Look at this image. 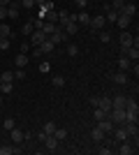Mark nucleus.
I'll list each match as a JSON object with an SVG mask.
<instances>
[{
	"mask_svg": "<svg viewBox=\"0 0 139 155\" xmlns=\"http://www.w3.org/2000/svg\"><path fill=\"white\" fill-rule=\"evenodd\" d=\"M109 118L114 120V125L125 123V109H111V111H109Z\"/></svg>",
	"mask_w": 139,
	"mask_h": 155,
	"instance_id": "obj_1",
	"label": "nucleus"
},
{
	"mask_svg": "<svg viewBox=\"0 0 139 155\" xmlns=\"http://www.w3.org/2000/svg\"><path fill=\"white\" fill-rule=\"evenodd\" d=\"M88 26L93 28V30H102V28L107 26V19L102 16V14H98V16H91V23Z\"/></svg>",
	"mask_w": 139,
	"mask_h": 155,
	"instance_id": "obj_2",
	"label": "nucleus"
},
{
	"mask_svg": "<svg viewBox=\"0 0 139 155\" xmlns=\"http://www.w3.org/2000/svg\"><path fill=\"white\" fill-rule=\"evenodd\" d=\"M42 143H44V148L49 150V153H53V150H58V143L60 141L53 134H49V137H44V141H42Z\"/></svg>",
	"mask_w": 139,
	"mask_h": 155,
	"instance_id": "obj_3",
	"label": "nucleus"
},
{
	"mask_svg": "<svg viewBox=\"0 0 139 155\" xmlns=\"http://www.w3.org/2000/svg\"><path fill=\"white\" fill-rule=\"evenodd\" d=\"M49 39H51L53 44H60V42H67V35H65V30H63V28L58 26L53 35H49Z\"/></svg>",
	"mask_w": 139,
	"mask_h": 155,
	"instance_id": "obj_4",
	"label": "nucleus"
},
{
	"mask_svg": "<svg viewBox=\"0 0 139 155\" xmlns=\"http://www.w3.org/2000/svg\"><path fill=\"white\" fill-rule=\"evenodd\" d=\"M132 23V16H127V14H121L118 12V19H116V26L121 28V30H127V26Z\"/></svg>",
	"mask_w": 139,
	"mask_h": 155,
	"instance_id": "obj_5",
	"label": "nucleus"
},
{
	"mask_svg": "<svg viewBox=\"0 0 139 155\" xmlns=\"http://www.w3.org/2000/svg\"><path fill=\"white\" fill-rule=\"evenodd\" d=\"M44 39H46V35L42 30H33V32H30V44H33V46H40Z\"/></svg>",
	"mask_w": 139,
	"mask_h": 155,
	"instance_id": "obj_6",
	"label": "nucleus"
},
{
	"mask_svg": "<svg viewBox=\"0 0 139 155\" xmlns=\"http://www.w3.org/2000/svg\"><path fill=\"white\" fill-rule=\"evenodd\" d=\"M63 30H65L67 37H70V35H77V30H79V23H77V21H70V23H65V26H63Z\"/></svg>",
	"mask_w": 139,
	"mask_h": 155,
	"instance_id": "obj_7",
	"label": "nucleus"
},
{
	"mask_svg": "<svg viewBox=\"0 0 139 155\" xmlns=\"http://www.w3.org/2000/svg\"><path fill=\"white\" fill-rule=\"evenodd\" d=\"M111 81H114V84H118V86H125L127 84V74H125V72H116V74H111Z\"/></svg>",
	"mask_w": 139,
	"mask_h": 155,
	"instance_id": "obj_8",
	"label": "nucleus"
},
{
	"mask_svg": "<svg viewBox=\"0 0 139 155\" xmlns=\"http://www.w3.org/2000/svg\"><path fill=\"white\" fill-rule=\"evenodd\" d=\"M114 137H116V141H127V137H130V134H127V130L125 127H116V130H114Z\"/></svg>",
	"mask_w": 139,
	"mask_h": 155,
	"instance_id": "obj_9",
	"label": "nucleus"
},
{
	"mask_svg": "<svg viewBox=\"0 0 139 155\" xmlns=\"http://www.w3.org/2000/svg\"><path fill=\"white\" fill-rule=\"evenodd\" d=\"M118 153H121V155H132V153H137V148H132V146H130L127 141H121Z\"/></svg>",
	"mask_w": 139,
	"mask_h": 155,
	"instance_id": "obj_10",
	"label": "nucleus"
},
{
	"mask_svg": "<svg viewBox=\"0 0 139 155\" xmlns=\"http://www.w3.org/2000/svg\"><path fill=\"white\" fill-rule=\"evenodd\" d=\"M53 49H56V44H53V42H51V39H49V37H46L44 42H42V44H40V51H42V53H51Z\"/></svg>",
	"mask_w": 139,
	"mask_h": 155,
	"instance_id": "obj_11",
	"label": "nucleus"
},
{
	"mask_svg": "<svg viewBox=\"0 0 139 155\" xmlns=\"http://www.w3.org/2000/svg\"><path fill=\"white\" fill-rule=\"evenodd\" d=\"M132 37L134 35H130L127 30H123L121 32V46H132Z\"/></svg>",
	"mask_w": 139,
	"mask_h": 155,
	"instance_id": "obj_12",
	"label": "nucleus"
},
{
	"mask_svg": "<svg viewBox=\"0 0 139 155\" xmlns=\"http://www.w3.org/2000/svg\"><path fill=\"white\" fill-rule=\"evenodd\" d=\"M77 23H84V26H88V23H91V14H88L86 9H81V12L77 14Z\"/></svg>",
	"mask_w": 139,
	"mask_h": 155,
	"instance_id": "obj_13",
	"label": "nucleus"
},
{
	"mask_svg": "<svg viewBox=\"0 0 139 155\" xmlns=\"http://www.w3.org/2000/svg\"><path fill=\"white\" fill-rule=\"evenodd\" d=\"M121 14H127V16H134V14H137V5H134V2H127V5H123Z\"/></svg>",
	"mask_w": 139,
	"mask_h": 155,
	"instance_id": "obj_14",
	"label": "nucleus"
},
{
	"mask_svg": "<svg viewBox=\"0 0 139 155\" xmlns=\"http://www.w3.org/2000/svg\"><path fill=\"white\" fill-rule=\"evenodd\" d=\"M91 139H93V141H104V132L95 125V127H93V132H91Z\"/></svg>",
	"mask_w": 139,
	"mask_h": 155,
	"instance_id": "obj_15",
	"label": "nucleus"
},
{
	"mask_svg": "<svg viewBox=\"0 0 139 155\" xmlns=\"http://www.w3.org/2000/svg\"><path fill=\"white\" fill-rule=\"evenodd\" d=\"M98 107L104 111H111V100L109 97H98Z\"/></svg>",
	"mask_w": 139,
	"mask_h": 155,
	"instance_id": "obj_16",
	"label": "nucleus"
},
{
	"mask_svg": "<svg viewBox=\"0 0 139 155\" xmlns=\"http://www.w3.org/2000/svg\"><path fill=\"white\" fill-rule=\"evenodd\" d=\"M93 118H95V123H98V120H102V118H109V111L100 109V107H95V111H93Z\"/></svg>",
	"mask_w": 139,
	"mask_h": 155,
	"instance_id": "obj_17",
	"label": "nucleus"
},
{
	"mask_svg": "<svg viewBox=\"0 0 139 155\" xmlns=\"http://www.w3.org/2000/svg\"><path fill=\"white\" fill-rule=\"evenodd\" d=\"M118 67H121V72H127V70H132V60L123 56V58L118 60Z\"/></svg>",
	"mask_w": 139,
	"mask_h": 155,
	"instance_id": "obj_18",
	"label": "nucleus"
},
{
	"mask_svg": "<svg viewBox=\"0 0 139 155\" xmlns=\"http://www.w3.org/2000/svg\"><path fill=\"white\" fill-rule=\"evenodd\" d=\"M56 23H49V21H44V26H42V32H44L46 37H49V35H53V32H56Z\"/></svg>",
	"mask_w": 139,
	"mask_h": 155,
	"instance_id": "obj_19",
	"label": "nucleus"
},
{
	"mask_svg": "<svg viewBox=\"0 0 139 155\" xmlns=\"http://www.w3.org/2000/svg\"><path fill=\"white\" fill-rule=\"evenodd\" d=\"M104 19L109 21V23H116V19H118V12H116V9H111V7H107V14H104Z\"/></svg>",
	"mask_w": 139,
	"mask_h": 155,
	"instance_id": "obj_20",
	"label": "nucleus"
},
{
	"mask_svg": "<svg viewBox=\"0 0 139 155\" xmlns=\"http://www.w3.org/2000/svg\"><path fill=\"white\" fill-rule=\"evenodd\" d=\"M125 100L127 97H116V100H111V109H125Z\"/></svg>",
	"mask_w": 139,
	"mask_h": 155,
	"instance_id": "obj_21",
	"label": "nucleus"
},
{
	"mask_svg": "<svg viewBox=\"0 0 139 155\" xmlns=\"http://www.w3.org/2000/svg\"><path fill=\"white\" fill-rule=\"evenodd\" d=\"M58 21H60V28L65 26V23H70V12H67V9H60L58 12Z\"/></svg>",
	"mask_w": 139,
	"mask_h": 155,
	"instance_id": "obj_22",
	"label": "nucleus"
},
{
	"mask_svg": "<svg viewBox=\"0 0 139 155\" xmlns=\"http://www.w3.org/2000/svg\"><path fill=\"white\" fill-rule=\"evenodd\" d=\"M9 132H12V141H14V143H21V141H23V132H21V130L12 127Z\"/></svg>",
	"mask_w": 139,
	"mask_h": 155,
	"instance_id": "obj_23",
	"label": "nucleus"
},
{
	"mask_svg": "<svg viewBox=\"0 0 139 155\" xmlns=\"http://www.w3.org/2000/svg\"><path fill=\"white\" fill-rule=\"evenodd\" d=\"M35 28H33V21H26V23H23V28H21V35H23V37H30V32H33Z\"/></svg>",
	"mask_w": 139,
	"mask_h": 155,
	"instance_id": "obj_24",
	"label": "nucleus"
},
{
	"mask_svg": "<svg viewBox=\"0 0 139 155\" xmlns=\"http://www.w3.org/2000/svg\"><path fill=\"white\" fill-rule=\"evenodd\" d=\"M14 63H16V67H26L28 65V56L26 53H19V56L14 58Z\"/></svg>",
	"mask_w": 139,
	"mask_h": 155,
	"instance_id": "obj_25",
	"label": "nucleus"
},
{
	"mask_svg": "<svg viewBox=\"0 0 139 155\" xmlns=\"http://www.w3.org/2000/svg\"><path fill=\"white\" fill-rule=\"evenodd\" d=\"M98 32H100V35H98L100 42H104V44H107V42H111V32H109V30H104V28H102V30H98Z\"/></svg>",
	"mask_w": 139,
	"mask_h": 155,
	"instance_id": "obj_26",
	"label": "nucleus"
},
{
	"mask_svg": "<svg viewBox=\"0 0 139 155\" xmlns=\"http://www.w3.org/2000/svg\"><path fill=\"white\" fill-rule=\"evenodd\" d=\"M42 132H44L46 137H49V134H53V132H56V123H51V120H49V123H44V127H42Z\"/></svg>",
	"mask_w": 139,
	"mask_h": 155,
	"instance_id": "obj_27",
	"label": "nucleus"
},
{
	"mask_svg": "<svg viewBox=\"0 0 139 155\" xmlns=\"http://www.w3.org/2000/svg\"><path fill=\"white\" fill-rule=\"evenodd\" d=\"M49 23H58V12L56 9H51V12H46V16H44Z\"/></svg>",
	"mask_w": 139,
	"mask_h": 155,
	"instance_id": "obj_28",
	"label": "nucleus"
},
{
	"mask_svg": "<svg viewBox=\"0 0 139 155\" xmlns=\"http://www.w3.org/2000/svg\"><path fill=\"white\" fill-rule=\"evenodd\" d=\"M139 111H125V123H137Z\"/></svg>",
	"mask_w": 139,
	"mask_h": 155,
	"instance_id": "obj_29",
	"label": "nucleus"
},
{
	"mask_svg": "<svg viewBox=\"0 0 139 155\" xmlns=\"http://www.w3.org/2000/svg\"><path fill=\"white\" fill-rule=\"evenodd\" d=\"M53 137H56L58 141H63V139H67V130H63V127H56V132H53Z\"/></svg>",
	"mask_w": 139,
	"mask_h": 155,
	"instance_id": "obj_30",
	"label": "nucleus"
},
{
	"mask_svg": "<svg viewBox=\"0 0 139 155\" xmlns=\"http://www.w3.org/2000/svg\"><path fill=\"white\" fill-rule=\"evenodd\" d=\"M0 35L2 37H12V28L7 26V23H0Z\"/></svg>",
	"mask_w": 139,
	"mask_h": 155,
	"instance_id": "obj_31",
	"label": "nucleus"
},
{
	"mask_svg": "<svg viewBox=\"0 0 139 155\" xmlns=\"http://www.w3.org/2000/svg\"><path fill=\"white\" fill-rule=\"evenodd\" d=\"M77 53H79V44L70 42V44H67V56H77Z\"/></svg>",
	"mask_w": 139,
	"mask_h": 155,
	"instance_id": "obj_32",
	"label": "nucleus"
},
{
	"mask_svg": "<svg viewBox=\"0 0 139 155\" xmlns=\"http://www.w3.org/2000/svg\"><path fill=\"white\" fill-rule=\"evenodd\" d=\"M125 111H139L137 102H134V100H125Z\"/></svg>",
	"mask_w": 139,
	"mask_h": 155,
	"instance_id": "obj_33",
	"label": "nucleus"
},
{
	"mask_svg": "<svg viewBox=\"0 0 139 155\" xmlns=\"http://www.w3.org/2000/svg\"><path fill=\"white\" fill-rule=\"evenodd\" d=\"M0 79H2V81H7V84H12V81H14V72H2V74H0Z\"/></svg>",
	"mask_w": 139,
	"mask_h": 155,
	"instance_id": "obj_34",
	"label": "nucleus"
},
{
	"mask_svg": "<svg viewBox=\"0 0 139 155\" xmlns=\"http://www.w3.org/2000/svg\"><path fill=\"white\" fill-rule=\"evenodd\" d=\"M9 49V37H2L0 35V51H7Z\"/></svg>",
	"mask_w": 139,
	"mask_h": 155,
	"instance_id": "obj_35",
	"label": "nucleus"
},
{
	"mask_svg": "<svg viewBox=\"0 0 139 155\" xmlns=\"http://www.w3.org/2000/svg\"><path fill=\"white\" fill-rule=\"evenodd\" d=\"M51 84L56 86V88H63V86H65V79H63V77H53V79H51Z\"/></svg>",
	"mask_w": 139,
	"mask_h": 155,
	"instance_id": "obj_36",
	"label": "nucleus"
},
{
	"mask_svg": "<svg viewBox=\"0 0 139 155\" xmlns=\"http://www.w3.org/2000/svg\"><path fill=\"white\" fill-rule=\"evenodd\" d=\"M12 91H14L12 84H7V81H2V84H0V93H12Z\"/></svg>",
	"mask_w": 139,
	"mask_h": 155,
	"instance_id": "obj_37",
	"label": "nucleus"
},
{
	"mask_svg": "<svg viewBox=\"0 0 139 155\" xmlns=\"http://www.w3.org/2000/svg\"><path fill=\"white\" fill-rule=\"evenodd\" d=\"M127 134H130V137H137V123H127Z\"/></svg>",
	"mask_w": 139,
	"mask_h": 155,
	"instance_id": "obj_38",
	"label": "nucleus"
},
{
	"mask_svg": "<svg viewBox=\"0 0 139 155\" xmlns=\"http://www.w3.org/2000/svg\"><path fill=\"white\" fill-rule=\"evenodd\" d=\"M2 127H5V130H12V127H16V123H14V118H5V123H2Z\"/></svg>",
	"mask_w": 139,
	"mask_h": 155,
	"instance_id": "obj_39",
	"label": "nucleus"
},
{
	"mask_svg": "<svg viewBox=\"0 0 139 155\" xmlns=\"http://www.w3.org/2000/svg\"><path fill=\"white\" fill-rule=\"evenodd\" d=\"M14 153V146H0V155H12Z\"/></svg>",
	"mask_w": 139,
	"mask_h": 155,
	"instance_id": "obj_40",
	"label": "nucleus"
},
{
	"mask_svg": "<svg viewBox=\"0 0 139 155\" xmlns=\"http://www.w3.org/2000/svg\"><path fill=\"white\" fill-rule=\"evenodd\" d=\"M123 5H125V2H123V0H114V5H111V9H116V12H121V9H123Z\"/></svg>",
	"mask_w": 139,
	"mask_h": 155,
	"instance_id": "obj_41",
	"label": "nucleus"
},
{
	"mask_svg": "<svg viewBox=\"0 0 139 155\" xmlns=\"http://www.w3.org/2000/svg\"><path fill=\"white\" fill-rule=\"evenodd\" d=\"M14 79H26V72H23V67H19V70L14 72Z\"/></svg>",
	"mask_w": 139,
	"mask_h": 155,
	"instance_id": "obj_42",
	"label": "nucleus"
},
{
	"mask_svg": "<svg viewBox=\"0 0 139 155\" xmlns=\"http://www.w3.org/2000/svg\"><path fill=\"white\" fill-rule=\"evenodd\" d=\"M21 5L26 7V9H30V7H35V0H21Z\"/></svg>",
	"mask_w": 139,
	"mask_h": 155,
	"instance_id": "obj_43",
	"label": "nucleus"
},
{
	"mask_svg": "<svg viewBox=\"0 0 139 155\" xmlns=\"http://www.w3.org/2000/svg\"><path fill=\"white\" fill-rule=\"evenodd\" d=\"M74 2H77V5H79L81 9H86V5H88V0H74Z\"/></svg>",
	"mask_w": 139,
	"mask_h": 155,
	"instance_id": "obj_44",
	"label": "nucleus"
},
{
	"mask_svg": "<svg viewBox=\"0 0 139 155\" xmlns=\"http://www.w3.org/2000/svg\"><path fill=\"white\" fill-rule=\"evenodd\" d=\"M40 72H49V63H40Z\"/></svg>",
	"mask_w": 139,
	"mask_h": 155,
	"instance_id": "obj_45",
	"label": "nucleus"
},
{
	"mask_svg": "<svg viewBox=\"0 0 139 155\" xmlns=\"http://www.w3.org/2000/svg\"><path fill=\"white\" fill-rule=\"evenodd\" d=\"M5 16H7V7L0 5V19H5Z\"/></svg>",
	"mask_w": 139,
	"mask_h": 155,
	"instance_id": "obj_46",
	"label": "nucleus"
},
{
	"mask_svg": "<svg viewBox=\"0 0 139 155\" xmlns=\"http://www.w3.org/2000/svg\"><path fill=\"white\" fill-rule=\"evenodd\" d=\"M28 46H30L28 42H21V53H26V51H28Z\"/></svg>",
	"mask_w": 139,
	"mask_h": 155,
	"instance_id": "obj_47",
	"label": "nucleus"
},
{
	"mask_svg": "<svg viewBox=\"0 0 139 155\" xmlns=\"http://www.w3.org/2000/svg\"><path fill=\"white\" fill-rule=\"evenodd\" d=\"M9 2H12V0H0V5H2V7H7Z\"/></svg>",
	"mask_w": 139,
	"mask_h": 155,
	"instance_id": "obj_48",
	"label": "nucleus"
},
{
	"mask_svg": "<svg viewBox=\"0 0 139 155\" xmlns=\"http://www.w3.org/2000/svg\"><path fill=\"white\" fill-rule=\"evenodd\" d=\"M42 2H44V0H35V5H42Z\"/></svg>",
	"mask_w": 139,
	"mask_h": 155,
	"instance_id": "obj_49",
	"label": "nucleus"
},
{
	"mask_svg": "<svg viewBox=\"0 0 139 155\" xmlns=\"http://www.w3.org/2000/svg\"><path fill=\"white\" fill-rule=\"evenodd\" d=\"M0 104H2V95H0Z\"/></svg>",
	"mask_w": 139,
	"mask_h": 155,
	"instance_id": "obj_50",
	"label": "nucleus"
},
{
	"mask_svg": "<svg viewBox=\"0 0 139 155\" xmlns=\"http://www.w3.org/2000/svg\"><path fill=\"white\" fill-rule=\"evenodd\" d=\"M0 84H2V79H0Z\"/></svg>",
	"mask_w": 139,
	"mask_h": 155,
	"instance_id": "obj_51",
	"label": "nucleus"
}]
</instances>
